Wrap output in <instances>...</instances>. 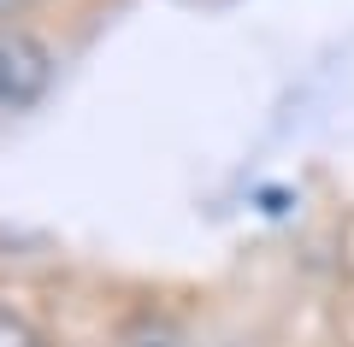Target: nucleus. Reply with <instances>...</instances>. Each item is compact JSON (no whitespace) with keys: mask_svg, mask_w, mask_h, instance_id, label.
<instances>
[{"mask_svg":"<svg viewBox=\"0 0 354 347\" xmlns=\"http://www.w3.org/2000/svg\"><path fill=\"white\" fill-rule=\"evenodd\" d=\"M48 88V48L24 30H0V112H18Z\"/></svg>","mask_w":354,"mask_h":347,"instance_id":"nucleus-1","label":"nucleus"},{"mask_svg":"<svg viewBox=\"0 0 354 347\" xmlns=\"http://www.w3.org/2000/svg\"><path fill=\"white\" fill-rule=\"evenodd\" d=\"M0 6H24V0H0Z\"/></svg>","mask_w":354,"mask_h":347,"instance_id":"nucleus-3","label":"nucleus"},{"mask_svg":"<svg viewBox=\"0 0 354 347\" xmlns=\"http://www.w3.org/2000/svg\"><path fill=\"white\" fill-rule=\"evenodd\" d=\"M0 347H41V335L30 330L18 312H0Z\"/></svg>","mask_w":354,"mask_h":347,"instance_id":"nucleus-2","label":"nucleus"}]
</instances>
